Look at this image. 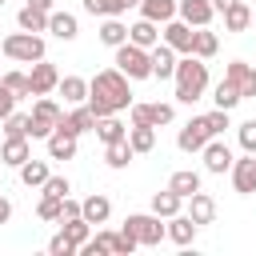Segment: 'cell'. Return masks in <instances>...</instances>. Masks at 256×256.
<instances>
[{
    "instance_id": "cell-1",
    "label": "cell",
    "mask_w": 256,
    "mask_h": 256,
    "mask_svg": "<svg viewBox=\"0 0 256 256\" xmlns=\"http://www.w3.org/2000/svg\"><path fill=\"white\" fill-rule=\"evenodd\" d=\"M172 80H176V100H180V104H196V100L208 92V64L188 52V56L176 60Z\"/></svg>"
},
{
    "instance_id": "cell-2",
    "label": "cell",
    "mask_w": 256,
    "mask_h": 256,
    "mask_svg": "<svg viewBox=\"0 0 256 256\" xmlns=\"http://www.w3.org/2000/svg\"><path fill=\"white\" fill-rule=\"evenodd\" d=\"M132 80L120 72V68H104V72H96L92 80H88V96H100V100H108L112 104V112H124L128 104H132V88H128Z\"/></svg>"
},
{
    "instance_id": "cell-3",
    "label": "cell",
    "mask_w": 256,
    "mask_h": 256,
    "mask_svg": "<svg viewBox=\"0 0 256 256\" xmlns=\"http://www.w3.org/2000/svg\"><path fill=\"white\" fill-rule=\"evenodd\" d=\"M4 56L8 60H16V64H36V60H44V36L40 32H8L4 36Z\"/></svg>"
},
{
    "instance_id": "cell-4",
    "label": "cell",
    "mask_w": 256,
    "mask_h": 256,
    "mask_svg": "<svg viewBox=\"0 0 256 256\" xmlns=\"http://www.w3.org/2000/svg\"><path fill=\"white\" fill-rule=\"evenodd\" d=\"M116 52V68L128 76V80H152V60H148V48H136L132 40H124L120 48H112Z\"/></svg>"
},
{
    "instance_id": "cell-5",
    "label": "cell",
    "mask_w": 256,
    "mask_h": 256,
    "mask_svg": "<svg viewBox=\"0 0 256 256\" xmlns=\"http://www.w3.org/2000/svg\"><path fill=\"white\" fill-rule=\"evenodd\" d=\"M120 232L136 236V244H144V248H156V244L164 240V224H160L156 212H132V216H124Z\"/></svg>"
},
{
    "instance_id": "cell-6",
    "label": "cell",
    "mask_w": 256,
    "mask_h": 256,
    "mask_svg": "<svg viewBox=\"0 0 256 256\" xmlns=\"http://www.w3.org/2000/svg\"><path fill=\"white\" fill-rule=\"evenodd\" d=\"M56 120H60V104L52 96H40L32 104V112H28V140H48Z\"/></svg>"
},
{
    "instance_id": "cell-7",
    "label": "cell",
    "mask_w": 256,
    "mask_h": 256,
    "mask_svg": "<svg viewBox=\"0 0 256 256\" xmlns=\"http://www.w3.org/2000/svg\"><path fill=\"white\" fill-rule=\"evenodd\" d=\"M160 40H164L176 56H188V52H192V40H196V28L184 24L180 16H172L168 24H160Z\"/></svg>"
},
{
    "instance_id": "cell-8",
    "label": "cell",
    "mask_w": 256,
    "mask_h": 256,
    "mask_svg": "<svg viewBox=\"0 0 256 256\" xmlns=\"http://www.w3.org/2000/svg\"><path fill=\"white\" fill-rule=\"evenodd\" d=\"M200 156H204V172H212V176H224V172L232 168V160H236L232 148H228L220 136H212V140L200 148Z\"/></svg>"
},
{
    "instance_id": "cell-9",
    "label": "cell",
    "mask_w": 256,
    "mask_h": 256,
    "mask_svg": "<svg viewBox=\"0 0 256 256\" xmlns=\"http://www.w3.org/2000/svg\"><path fill=\"white\" fill-rule=\"evenodd\" d=\"M228 176H232V188H236L240 196H252V192H256V156L244 152L240 160H232Z\"/></svg>"
},
{
    "instance_id": "cell-10",
    "label": "cell",
    "mask_w": 256,
    "mask_h": 256,
    "mask_svg": "<svg viewBox=\"0 0 256 256\" xmlns=\"http://www.w3.org/2000/svg\"><path fill=\"white\" fill-rule=\"evenodd\" d=\"M196 232H200V224H196L188 212H176V216H168V224H164V240H172V244H180V248H188V244L196 240Z\"/></svg>"
},
{
    "instance_id": "cell-11",
    "label": "cell",
    "mask_w": 256,
    "mask_h": 256,
    "mask_svg": "<svg viewBox=\"0 0 256 256\" xmlns=\"http://www.w3.org/2000/svg\"><path fill=\"white\" fill-rule=\"evenodd\" d=\"M28 84H32V96H48V92H56V84H60L56 64H48V56H44V60H36V64H32V72H28Z\"/></svg>"
},
{
    "instance_id": "cell-12",
    "label": "cell",
    "mask_w": 256,
    "mask_h": 256,
    "mask_svg": "<svg viewBox=\"0 0 256 256\" xmlns=\"http://www.w3.org/2000/svg\"><path fill=\"white\" fill-rule=\"evenodd\" d=\"M212 140V132H208V124H204V116H196V120H188L180 132H176V144H180V152H200L204 144Z\"/></svg>"
},
{
    "instance_id": "cell-13",
    "label": "cell",
    "mask_w": 256,
    "mask_h": 256,
    "mask_svg": "<svg viewBox=\"0 0 256 256\" xmlns=\"http://www.w3.org/2000/svg\"><path fill=\"white\" fill-rule=\"evenodd\" d=\"M176 16L192 28H204V24H212L216 8H212V0H176Z\"/></svg>"
},
{
    "instance_id": "cell-14",
    "label": "cell",
    "mask_w": 256,
    "mask_h": 256,
    "mask_svg": "<svg viewBox=\"0 0 256 256\" xmlns=\"http://www.w3.org/2000/svg\"><path fill=\"white\" fill-rule=\"evenodd\" d=\"M224 80H232L240 88L244 100H256V64H244V60H232L224 68Z\"/></svg>"
},
{
    "instance_id": "cell-15",
    "label": "cell",
    "mask_w": 256,
    "mask_h": 256,
    "mask_svg": "<svg viewBox=\"0 0 256 256\" xmlns=\"http://www.w3.org/2000/svg\"><path fill=\"white\" fill-rule=\"evenodd\" d=\"M80 216H84L92 228H100V224H108V216H112V200H108L104 192H92V196L80 200Z\"/></svg>"
},
{
    "instance_id": "cell-16",
    "label": "cell",
    "mask_w": 256,
    "mask_h": 256,
    "mask_svg": "<svg viewBox=\"0 0 256 256\" xmlns=\"http://www.w3.org/2000/svg\"><path fill=\"white\" fill-rule=\"evenodd\" d=\"M148 60H152V80H172V72H176V52L160 40L156 48H148Z\"/></svg>"
},
{
    "instance_id": "cell-17",
    "label": "cell",
    "mask_w": 256,
    "mask_h": 256,
    "mask_svg": "<svg viewBox=\"0 0 256 256\" xmlns=\"http://www.w3.org/2000/svg\"><path fill=\"white\" fill-rule=\"evenodd\" d=\"M48 32H52L56 40H64V44H68V40H76V36H80V24H76V16H72V12L52 8V12H48Z\"/></svg>"
},
{
    "instance_id": "cell-18",
    "label": "cell",
    "mask_w": 256,
    "mask_h": 256,
    "mask_svg": "<svg viewBox=\"0 0 256 256\" xmlns=\"http://www.w3.org/2000/svg\"><path fill=\"white\" fill-rule=\"evenodd\" d=\"M28 156H32V144H28V136H4V144H0V160H4L8 168H20Z\"/></svg>"
},
{
    "instance_id": "cell-19",
    "label": "cell",
    "mask_w": 256,
    "mask_h": 256,
    "mask_svg": "<svg viewBox=\"0 0 256 256\" xmlns=\"http://www.w3.org/2000/svg\"><path fill=\"white\" fill-rule=\"evenodd\" d=\"M220 16H224V32H248L252 28V8L244 0H232Z\"/></svg>"
},
{
    "instance_id": "cell-20",
    "label": "cell",
    "mask_w": 256,
    "mask_h": 256,
    "mask_svg": "<svg viewBox=\"0 0 256 256\" xmlns=\"http://www.w3.org/2000/svg\"><path fill=\"white\" fill-rule=\"evenodd\" d=\"M76 140H80V136L52 128V136L44 140V144H48V160H72V156H76Z\"/></svg>"
},
{
    "instance_id": "cell-21",
    "label": "cell",
    "mask_w": 256,
    "mask_h": 256,
    "mask_svg": "<svg viewBox=\"0 0 256 256\" xmlns=\"http://www.w3.org/2000/svg\"><path fill=\"white\" fill-rule=\"evenodd\" d=\"M96 36H100V44H104V48H120V44L128 40V24H124L120 16H104Z\"/></svg>"
},
{
    "instance_id": "cell-22",
    "label": "cell",
    "mask_w": 256,
    "mask_h": 256,
    "mask_svg": "<svg viewBox=\"0 0 256 256\" xmlns=\"http://www.w3.org/2000/svg\"><path fill=\"white\" fill-rule=\"evenodd\" d=\"M128 40L136 44V48H156L160 44V24H152V20H136V24H128Z\"/></svg>"
},
{
    "instance_id": "cell-23",
    "label": "cell",
    "mask_w": 256,
    "mask_h": 256,
    "mask_svg": "<svg viewBox=\"0 0 256 256\" xmlns=\"http://www.w3.org/2000/svg\"><path fill=\"white\" fill-rule=\"evenodd\" d=\"M188 216H192L196 224H212V220H216V200H212L204 188L192 192V196H188Z\"/></svg>"
},
{
    "instance_id": "cell-24",
    "label": "cell",
    "mask_w": 256,
    "mask_h": 256,
    "mask_svg": "<svg viewBox=\"0 0 256 256\" xmlns=\"http://www.w3.org/2000/svg\"><path fill=\"white\" fill-rule=\"evenodd\" d=\"M132 160H136V152H132L128 136H124V140H112V144H104V164H108V168H116V172H120V168H128Z\"/></svg>"
},
{
    "instance_id": "cell-25",
    "label": "cell",
    "mask_w": 256,
    "mask_h": 256,
    "mask_svg": "<svg viewBox=\"0 0 256 256\" xmlns=\"http://www.w3.org/2000/svg\"><path fill=\"white\" fill-rule=\"evenodd\" d=\"M136 8H140V16L152 20V24H168V20L176 16V0H140Z\"/></svg>"
},
{
    "instance_id": "cell-26",
    "label": "cell",
    "mask_w": 256,
    "mask_h": 256,
    "mask_svg": "<svg viewBox=\"0 0 256 256\" xmlns=\"http://www.w3.org/2000/svg\"><path fill=\"white\" fill-rule=\"evenodd\" d=\"M56 92L64 96V104H84L88 100V80L84 76H60Z\"/></svg>"
},
{
    "instance_id": "cell-27",
    "label": "cell",
    "mask_w": 256,
    "mask_h": 256,
    "mask_svg": "<svg viewBox=\"0 0 256 256\" xmlns=\"http://www.w3.org/2000/svg\"><path fill=\"white\" fill-rule=\"evenodd\" d=\"M92 132L100 136V144H112V140H124V136H128V124H124V120L112 112V116H100Z\"/></svg>"
},
{
    "instance_id": "cell-28",
    "label": "cell",
    "mask_w": 256,
    "mask_h": 256,
    "mask_svg": "<svg viewBox=\"0 0 256 256\" xmlns=\"http://www.w3.org/2000/svg\"><path fill=\"white\" fill-rule=\"evenodd\" d=\"M16 172H20V184H28V188H40V184H44V180L52 176L48 160H32V156H28V160H24V164H20Z\"/></svg>"
},
{
    "instance_id": "cell-29",
    "label": "cell",
    "mask_w": 256,
    "mask_h": 256,
    "mask_svg": "<svg viewBox=\"0 0 256 256\" xmlns=\"http://www.w3.org/2000/svg\"><path fill=\"white\" fill-rule=\"evenodd\" d=\"M168 188H172L176 196H184V200H188L192 192H200V172H196V168H180V172H172V176H168Z\"/></svg>"
},
{
    "instance_id": "cell-30",
    "label": "cell",
    "mask_w": 256,
    "mask_h": 256,
    "mask_svg": "<svg viewBox=\"0 0 256 256\" xmlns=\"http://www.w3.org/2000/svg\"><path fill=\"white\" fill-rule=\"evenodd\" d=\"M128 144H132L136 156L152 152V148H156V128H152V124H132V128H128Z\"/></svg>"
},
{
    "instance_id": "cell-31",
    "label": "cell",
    "mask_w": 256,
    "mask_h": 256,
    "mask_svg": "<svg viewBox=\"0 0 256 256\" xmlns=\"http://www.w3.org/2000/svg\"><path fill=\"white\" fill-rule=\"evenodd\" d=\"M180 208H184V196H176L172 188H164V192H156V196H152V212H156L160 220H168V216H176Z\"/></svg>"
},
{
    "instance_id": "cell-32",
    "label": "cell",
    "mask_w": 256,
    "mask_h": 256,
    "mask_svg": "<svg viewBox=\"0 0 256 256\" xmlns=\"http://www.w3.org/2000/svg\"><path fill=\"white\" fill-rule=\"evenodd\" d=\"M16 24H20L24 32H48V12H40V8H32V4H24V8L16 12Z\"/></svg>"
},
{
    "instance_id": "cell-33",
    "label": "cell",
    "mask_w": 256,
    "mask_h": 256,
    "mask_svg": "<svg viewBox=\"0 0 256 256\" xmlns=\"http://www.w3.org/2000/svg\"><path fill=\"white\" fill-rule=\"evenodd\" d=\"M216 48H220V36H216V32H208V24H204V28H196L192 56H200V60H212V56H216Z\"/></svg>"
},
{
    "instance_id": "cell-34",
    "label": "cell",
    "mask_w": 256,
    "mask_h": 256,
    "mask_svg": "<svg viewBox=\"0 0 256 256\" xmlns=\"http://www.w3.org/2000/svg\"><path fill=\"white\" fill-rule=\"evenodd\" d=\"M240 100H244V96H240V88H236L232 80H220V84L212 88V104H216V108H224V112H232Z\"/></svg>"
},
{
    "instance_id": "cell-35",
    "label": "cell",
    "mask_w": 256,
    "mask_h": 256,
    "mask_svg": "<svg viewBox=\"0 0 256 256\" xmlns=\"http://www.w3.org/2000/svg\"><path fill=\"white\" fill-rule=\"evenodd\" d=\"M60 232L76 244V252H80V244H88V236H92V224L84 220V216H72V220H60Z\"/></svg>"
},
{
    "instance_id": "cell-36",
    "label": "cell",
    "mask_w": 256,
    "mask_h": 256,
    "mask_svg": "<svg viewBox=\"0 0 256 256\" xmlns=\"http://www.w3.org/2000/svg\"><path fill=\"white\" fill-rule=\"evenodd\" d=\"M0 84H4V88H12V92H16L20 100H24V96H32V84H28V72H4V76H0Z\"/></svg>"
},
{
    "instance_id": "cell-37",
    "label": "cell",
    "mask_w": 256,
    "mask_h": 256,
    "mask_svg": "<svg viewBox=\"0 0 256 256\" xmlns=\"http://www.w3.org/2000/svg\"><path fill=\"white\" fill-rule=\"evenodd\" d=\"M172 120H176V108H172V104H164V100L148 104V124H152V128H160V124H172Z\"/></svg>"
},
{
    "instance_id": "cell-38",
    "label": "cell",
    "mask_w": 256,
    "mask_h": 256,
    "mask_svg": "<svg viewBox=\"0 0 256 256\" xmlns=\"http://www.w3.org/2000/svg\"><path fill=\"white\" fill-rule=\"evenodd\" d=\"M68 116H72V124H76V132H80V136H84V132H92V128H96V112H92V108H88V104H76V108H72V112H68Z\"/></svg>"
},
{
    "instance_id": "cell-39",
    "label": "cell",
    "mask_w": 256,
    "mask_h": 256,
    "mask_svg": "<svg viewBox=\"0 0 256 256\" xmlns=\"http://www.w3.org/2000/svg\"><path fill=\"white\" fill-rule=\"evenodd\" d=\"M204 124H208V132H212V136H224V128H232V112L212 108V112H204Z\"/></svg>"
},
{
    "instance_id": "cell-40",
    "label": "cell",
    "mask_w": 256,
    "mask_h": 256,
    "mask_svg": "<svg viewBox=\"0 0 256 256\" xmlns=\"http://www.w3.org/2000/svg\"><path fill=\"white\" fill-rule=\"evenodd\" d=\"M36 216H40V220H48V224H60V196H44V192H40Z\"/></svg>"
},
{
    "instance_id": "cell-41",
    "label": "cell",
    "mask_w": 256,
    "mask_h": 256,
    "mask_svg": "<svg viewBox=\"0 0 256 256\" xmlns=\"http://www.w3.org/2000/svg\"><path fill=\"white\" fill-rule=\"evenodd\" d=\"M0 124H4V136H28V112H8Z\"/></svg>"
},
{
    "instance_id": "cell-42",
    "label": "cell",
    "mask_w": 256,
    "mask_h": 256,
    "mask_svg": "<svg viewBox=\"0 0 256 256\" xmlns=\"http://www.w3.org/2000/svg\"><path fill=\"white\" fill-rule=\"evenodd\" d=\"M40 192H44V196H60V200H64V196L72 192V184H68V176H48V180L40 184Z\"/></svg>"
},
{
    "instance_id": "cell-43",
    "label": "cell",
    "mask_w": 256,
    "mask_h": 256,
    "mask_svg": "<svg viewBox=\"0 0 256 256\" xmlns=\"http://www.w3.org/2000/svg\"><path fill=\"white\" fill-rule=\"evenodd\" d=\"M84 12L88 16H120V8H116V0H84Z\"/></svg>"
},
{
    "instance_id": "cell-44",
    "label": "cell",
    "mask_w": 256,
    "mask_h": 256,
    "mask_svg": "<svg viewBox=\"0 0 256 256\" xmlns=\"http://www.w3.org/2000/svg\"><path fill=\"white\" fill-rule=\"evenodd\" d=\"M236 140H240V148H244V152H252V156H256V120H244V124L236 128Z\"/></svg>"
},
{
    "instance_id": "cell-45",
    "label": "cell",
    "mask_w": 256,
    "mask_h": 256,
    "mask_svg": "<svg viewBox=\"0 0 256 256\" xmlns=\"http://www.w3.org/2000/svg\"><path fill=\"white\" fill-rule=\"evenodd\" d=\"M48 256H76V244H72L64 232H56V236L48 240Z\"/></svg>"
},
{
    "instance_id": "cell-46",
    "label": "cell",
    "mask_w": 256,
    "mask_h": 256,
    "mask_svg": "<svg viewBox=\"0 0 256 256\" xmlns=\"http://www.w3.org/2000/svg\"><path fill=\"white\" fill-rule=\"evenodd\" d=\"M16 100H20V96H16L12 88H4V84H0V120H4L8 112H16Z\"/></svg>"
},
{
    "instance_id": "cell-47",
    "label": "cell",
    "mask_w": 256,
    "mask_h": 256,
    "mask_svg": "<svg viewBox=\"0 0 256 256\" xmlns=\"http://www.w3.org/2000/svg\"><path fill=\"white\" fill-rule=\"evenodd\" d=\"M72 216H80V200L64 196V200H60V220H72Z\"/></svg>"
},
{
    "instance_id": "cell-48",
    "label": "cell",
    "mask_w": 256,
    "mask_h": 256,
    "mask_svg": "<svg viewBox=\"0 0 256 256\" xmlns=\"http://www.w3.org/2000/svg\"><path fill=\"white\" fill-rule=\"evenodd\" d=\"M8 220H12V200L0 196V224H8Z\"/></svg>"
},
{
    "instance_id": "cell-49",
    "label": "cell",
    "mask_w": 256,
    "mask_h": 256,
    "mask_svg": "<svg viewBox=\"0 0 256 256\" xmlns=\"http://www.w3.org/2000/svg\"><path fill=\"white\" fill-rule=\"evenodd\" d=\"M28 4H32V8H40V12H52V8H56V0H28Z\"/></svg>"
},
{
    "instance_id": "cell-50",
    "label": "cell",
    "mask_w": 256,
    "mask_h": 256,
    "mask_svg": "<svg viewBox=\"0 0 256 256\" xmlns=\"http://www.w3.org/2000/svg\"><path fill=\"white\" fill-rule=\"evenodd\" d=\"M136 4H140V0H116V8H120V12H128V8H136Z\"/></svg>"
},
{
    "instance_id": "cell-51",
    "label": "cell",
    "mask_w": 256,
    "mask_h": 256,
    "mask_svg": "<svg viewBox=\"0 0 256 256\" xmlns=\"http://www.w3.org/2000/svg\"><path fill=\"white\" fill-rule=\"evenodd\" d=\"M228 4H232V0H212V8H216V12H224Z\"/></svg>"
},
{
    "instance_id": "cell-52",
    "label": "cell",
    "mask_w": 256,
    "mask_h": 256,
    "mask_svg": "<svg viewBox=\"0 0 256 256\" xmlns=\"http://www.w3.org/2000/svg\"><path fill=\"white\" fill-rule=\"evenodd\" d=\"M252 28H256V12H252Z\"/></svg>"
},
{
    "instance_id": "cell-53",
    "label": "cell",
    "mask_w": 256,
    "mask_h": 256,
    "mask_svg": "<svg viewBox=\"0 0 256 256\" xmlns=\"http://www.w3.org/2000/svg\"><path fill=\"white\" fill-rule=\"evenodd\" d=\"M4 4H8V0H0V8H4Z\"/></svg>"
}]
</instances>
